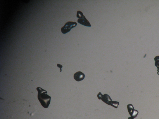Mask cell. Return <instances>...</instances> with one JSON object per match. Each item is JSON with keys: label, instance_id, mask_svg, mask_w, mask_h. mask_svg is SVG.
Segmentation results:
<instances>
[{"label": "cell", "instance_id": "obj_4", "mask_svg": "<svg viewBox=\"0 0 159 119\" xmlns=\"http://www.w3.org/2000/svg\"><path fill=\"white\" fill-rule=\"evenodd\" d=\"M77 22L83 26L88 27H91L90 23L84 15L81 18L78 19Z\"/></svg>", "mask_w": 159, "mask_h": 119}, {"label": "cell", "instance_id": "obj_3", "mask_svg": "<svg viewBox=\"0 0 159 119\" xmlns=\"http://www.w3.org/2000/svg\"><path fill=\"white\" fill-rule=\"evenodd\" d=\"M85 78L84 74L81 71H78L74 74V78L77 82L81 81Z\"/></svg>", "mask_w": 159, "mask_h": 119}, {"label": "cell", "instance_id": "obj_7", "mask_svg": "<svg viewBox=\"0 0 159 119\" xmlns=\"http://www.w3.org/2000/svg\"><path fill=\"white\" fill-rule=\"evenodd\" d=\"M154 60H155V65L158 69L157 74L159 75V56H156L154 58Z\"/></svg>", "mask_w": 159, "mask_h": 119}, {"label": "cell", "instance_id": "obj_6", "mask_svg": "<svg viewBox=\"0 0 159 119\" xmlns=\"http://www.w3.org/2000/svg\"><path fill=\"white\" fill-rule=\"evenodd\" d=\"M128 112L131 116L134 111V107L132 104H129L127 106Z\"/></svg>", "mask_w": 159, "mask_h": 119}, {"label": "cell", "instance_id": "obj_11", "mask_svg": "<svg viewBox=\"0 0 159 119\" xmlns=\"http://www.w3.org/2000/svg\"><path fill=\"white\" fill-rule=\"evenodd\" d=\"M103 95H102L101 92H99L98 94L97 97L99 100H101L102 98L103 97Z\"/></svg>", "mask_w": 159, "mask_h": 119}, {"label": "cell", "instance_id": "obj_2", "mask_svg": "<svg viewBox=\"0 0 159 119\" xmlns=\"http://www.w3.org/2000/svg\"><path fill=\"white\" fill-rule=\"evenodd\" d=\"M77 23L75 22H68L61 28V31L63 34H66L70 31L72 28L75 27Z\"/></svg>", "mask_w": 159, "mask_h": 119}, {"label": "cell", "instance_id": "obj_10", "mask_svg": "<svg viewBox=\"0 0 159 119\" xmlns=\"http://www.w3.org/2000/svg\"><path fill=\"white\" fill-rule=\"evenodd\" d=\"M84 16L82 13L80 11H78L77 12V17L79 18H80Z\"/></svg>", "mask_w": 159, "mask_h": 119}, {"label": "cell", "instance_id": "obj_8", "mask_svg": "<svg viewBox=\"0 0 159 119\" xmlns=\"http://www.w3.org/2000/svg\"><path fill=\"white\" fill-rule=\"evenodd\" d=\"M119 104V102H117L112 101L111 103L110 106L115 108H117Z\"/></svg>", "mask_w": 159, "mask_h": 119}, {"label": "cell", "instance_id": "obj_9", "mask_svg": "<svg viewBox=\"0 0 159 119\" xmlns=\"http://www.w3.org/2000/svg\"><path fill=\"white\" fill-rule=\"evenodd\" d=\"M138 113V111L136 110H135L131 116L134 118H136L137 116Z\"/></svg>", "mask_w": 159, "mask_h": 119}, {"label": "cell", "instance_id": "obj_1", "mask_svg": "<svg viewBox=\"0 0 159 119\" xmlns=\"http://www.w3.org/2000/svg\"><path fill=\"white\" fill-rule=\"evenodd\" d=\"M38 92V98L41 105L44 108L49 107L51 102V97L47 94V92L40 87L37 88Z\"/></svg>", "mask_w": 159, "mask_h": 119}, {"label": "cell", "instance_id": "obj_13", "mask_svg": "<svg viewBox=\"0 0 159 119\" xmlns=\"http://www.w3.org/2000/svg\"><path fill=\"white\" fill-rule=\"evenodd\" d=\"M134 118L132 117H129L128 118V119H134Z\"/></svg>", "mask_w": 159, "mask_h": 119}, {"label": "cell", "instance_id": "obj_12", "mask_svg": "<svg viewBox=\"0 0 159 119\" xmlns=\"http://www.w3.org/2000/svg\"><path fill=\"white\" fill-rule=\"evenodd\" d=\"M57 66L59 68H60L61 69V72L62 71V69L61 68L63 67V66L62 65H61V64H58Z\"/></svg>", "mask_w": 159, "mask_h": 119}, {"label": "cell", "instance_id": "obj_5", "mask_svg": "<svg viewBox=\"0 0 159 119\" xmlns=\"http://www.w3.org/2000/svg\"><path fill=\"white\" fill-rule=\"evenodd\" d=\"M101 100L107 104L108 105H111L112 102V99L111 98L110 96H109L108 94H106L103 95V97L101 99Z\"/></svg>", "mask_w": 159, "mask_h": 119}]
</instances>
